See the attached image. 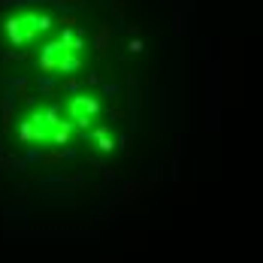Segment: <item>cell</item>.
<instances>
[{
  "label": "cell",
  "instance_id": "cell-4",
  "mask_svg": "<svg viewBox=\"0 0 263 263\" xmlns=\"http://www.w3.org/2000/svg\"><path fill=\"white\" fill-rule=\"evenodd\" d=\"M112 3H115V9H118V12H124V6H127V0H112Z\"/></svg>",
  "mask_w": 263,
  "mask_h": 263
},
{
  "label": "cell",
  "instance_id": "cell-3",
  "mask_svg": "<svg viewBox=\"0 0 263 263\" xmlns=\"http://www.w3.org/2000/svg\"><path fill=\"white\" fill-rule=\"evenodd\" d=\"M73 25H76V15H61V27H67V30H70Z\"/></svg>",
  "mask_w": 263,
  "mask_h": 263
},
{
  "label": "cell",
  "instance_id": "cell-2",
  "mask_svg": "<svg viewBox=\"0 0 263 263\" xmlns=\"http://www.w3.org/2000/svg\"><path fill=\"white\" fill-rule=\"evenodd\" d=\"M109 43H112V25H97V30H94V49H97V54H106V49H109Z\"/></svg>",
  "mask_w": 263,
  "mask_h": 263
},
{
  "label": "cell",
  "instance_id": "cell-1",
  "mask_svg": "<svg viewBox=\"0 0 263 263\" xmlns=\"http://www.w3.org/2000/svg\"><path fill=\"white\" fill-rule=\"evenodd\" d=\"M97 97H91V94H76L73 100H70V115H73V121H79V124H88L94 115H97Z\"/></svg>",
  "mask_w": 263,
  "mask_h": 263
}]
</instances>
